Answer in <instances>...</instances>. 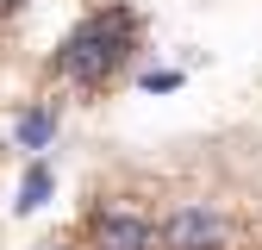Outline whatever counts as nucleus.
<instances>
[{"mask_svg": "<svg viewBox=\"0 0 262 250\" xmlns=\"http://www.w3.org/2000/svg\"><path fill=\"white\" fill-rule=\"evenodd\" d=\"M7 7H19V0H0V13H7Z\"/></svg>", "mask_w": 262, "mask_h": 250, "instance_id": "obj_6", "label": "nucleus"}, {"mask_svg": "<svg viewBox=\"0 0 262 250\" xmlns=\"http://www.w3.org/2000/svg\"><path fill=\"white\" fill-rule=\"evenodd\" d=\"M44 250H56V244H44Z\"/></svg>", "mask_w": 262, "mask_h": 250, "instance_id": "obj_7", "label": "nucleus"}, {"mask_svg": "<svg viewBox=\"0 0 262 250\" xmlns=\"http://www.w3.org/2000/svg\"><path fill=\"white\" fill-rule=\"evenodd\" d=\"M88 238H94V250H156V244H162L150 219L125 213V206H106V213H94V219H88Z\"/></svg>", "mask_w": 262, "mask_h": 250, "instance_id": "obj_3", "label": "nucleus"}, {"mask_svg": "<svg viewBox=\"0 0 262 250\" xmlns=\"http://www.w3.org/2000/svg\"><path fill=\"white\" fill-rule=\"evenodd\" d=\"M13 138H19L25 150H44V144L56 138V113H50V107H31V113H19V125H13Z\"/></svg>", "mask_w": 262, "mask_h": 250, "instance_id": "obj_4", "label": "nucleus"}, {"mask_svg": "<svg viewBox=\"0 0 262 250\" xmlns=\"http://www.w3.org/2000/svg\"><path fill=\"white\" fill-rule=\"evenodd\" d=\"M131 44H138V19L125 7H100V13H88L69 38H62L56 75L75 81V88H106L119 75V62L131 56Z\"/></svg>", "mask_w": 262, "mask_h": 250, "instance_id": "obj_1", "label": "nucleus"}, {"mask_svg": "<svg viewBox=\"0 0 262 250\" xmlns=\"http://www.w3.org/2000/svg\"><path fill=\"white\" fill-rule=\"evenodd\" d=\"M162 250H225V219L212 213V206H175L169 219H162Z\"/></svg>", "mask_w": 262, "mask_h": 250, "instance_id": "obj_2", "label": "nucleus"}, {"mask_svg": "<svg viewBox=\"0 0 262 250\" xmlns=\"http://www.w3.org/2000/svg\"><path fill=\"white\" fill-rule=\"evenodd\" d=\"M50 187H56V181H50V169H44V163H31V169H25V181H19V213H38V206L50 200Z\"/></svg>", "mask_w": 262, "mask_h": 250, "instance_id": "obj_5", "label": "nucleus"}]
</instances>
